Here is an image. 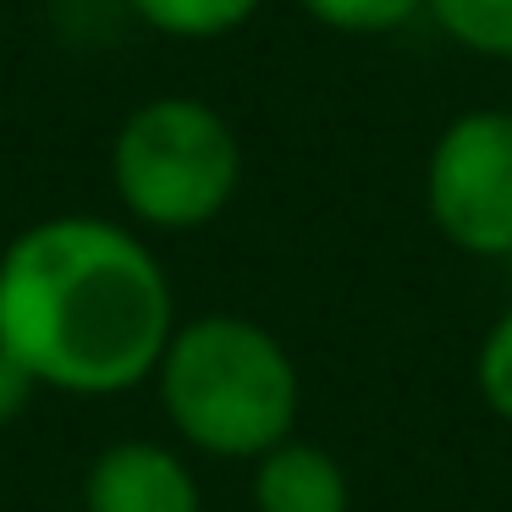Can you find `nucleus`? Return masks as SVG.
Segmentation results:
<instances>
[{
    "label": "nucleus",
    "mask_w": 512,
    "mask_h": 512,
    "mask_svg": "<svg viewBox=\"0 0 512 512\" xmlns=\"http://www.w3.org/2000/svg\"><path fill=\"white\" fill-rule=\"evenodd\" d=\"M177 298L155 248L100 215H50L0 254V353L39 391L122 397L155 375Z\"/></svg>",
    "instance_id": "1"
},
{
    "label": "nucleus",
    "mask_w": 512,
    "mask_h": 512,
    "mask_svg": "<svg viewBox=\"0 0 512 512\" xmlns=\"http://www.w3.org/2000/svg\"><path fill=\"white\" fill-rule=\"evenodd\" d=\"M149 380L166 424L204 457L254 463L259 452L298 430V364L287 342L248 314L177 320Z\"/></svg>",
    "instance_id": "2"
},
{
    "label": "nucleus",
    "mask_w": 512,
    "mask_h": 512,
    "mask_svg": "<svg viewBox=\"0 0 512 512\" xmlns=\"http://www.w3.org/2000/svg\"><path fill=\"white\" fill-rule=\"evenodd\" d=\"M127 6L171 39H221L243 28L265 0H127Z\"/></svg>",
    "instance_id": "8"
},
{
    "label": "nucleus",
    "mask_w": 512,
    "mask_h": 512,
    "mask_svg": "<svg viewBox=\"0 0 512 512\" xmlns=\"http://www.w3.org/2000/svg\"><path fill=\"white\" fill-rule=\"evenodd\" d=\"M452 45L485 61H512V0H424Z\"/></svg>",
    "instance_id": "7"
},
{
    "label": "nucleus",
    "mask_w": 512,
    "mask_h": 512,
    "mask_svg": "<svg viewBox=\"0 0 512 512\" xmlns=\"http://www.w3.org/2000/svg\"><path fill=\"white\" fill-rule=\"evenodd\" d=\"M474 386H479V397H485V408L512 430V309L496 314V325H490L485 342H479Z\"/></svg>",
    "instance_id": "10"
},
{
    "label": "nucleus",
    "mask_w": 512,
    "mask_h": 512,
    "mask_svg": "<svg viewBox=\"0 0 512 512\" xmlns=\"http://www.w3.org/2000/svg\"><path fill=\"white\" fill-rule=\"evenodd\" d=\"M111 188L149 232H199L243 188L237 127L193 94L144 100L116 127Z\"/></svg>",
    "instance_id": "3"
},
{
    "label": "nucleus",
    "mask_w": 512,
    "mask_h": 512,
    "mask_svg": "<svg viewBox=\"0 0 512 512\" xmlns=\"http://www.w3.org/2000/svg\"><path fill=\"white\" fill-rule=\"evenodd\" d=\"M424 210L468 259H512V111L485 105L441 127L424 160Z\"/></svg>",
    "instance_id": "4"
},
{
    "label": "nucleus",
    "mask_w": 512,
    "mask_h": 512,
    "mask_svg": "<svg viewBox=\"0 0 512 512\" xmlns=\"http://www.w3.org/2000/svg\"><path fill=\"white\" fill-rule=\"evenodd\" d=\"M83 512H204V485L177 446L127 435L94 452Z\"/></svg>",
    "instance_id": "5"
},
{
    "label": "nucleus",
    "mask_w": 512,
    "mask_h": 512,
    "mask_svg": "<svg viewBox=\"0 0 512 512\" xmlns=\"http://www.w3.org/2000/svg\"><path fill=\"white\" fill-rule=\"evenodd\" d=\"M248 501L254 512H353V485L336 452L320 441H276L248 468Z\"/></svg>",
    "instance_id": "6"
},
{
    "label": "nucleus",
    "mask_w": 512,
    "mask_h": 512,
    "mask_svg": "<svg viewBox=\"0 0 512 512\" xmlns=\"http://www.w3.org/2000/svg\"><path fill=\"white\" fill-rule=\"evenodd\" d=\"M298 6L331 34H397L424 17V0H298Z\"/></svg>",
    "instance_id": "9"
},
{
    "label": "nucleus",
    "mask_w": 512,
    "mask_h": 512,
    "mask_svg": "<svg viewBox=\"0 0 512 512\" xmlns=\"http://www.w3.org/2000/svg\"><path fill=\"white\" fill-rule=\"evenodd\" d=\"M34 391H39V386L23 375V364L0 353V430H12V424L23 419L28 402H34Z\"/></svg>",
    "instance_id": "11"
}]
</instances>
